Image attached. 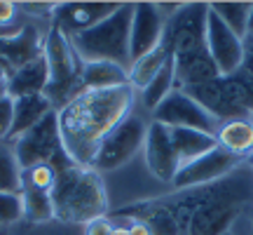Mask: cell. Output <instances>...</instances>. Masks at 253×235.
<instances>
[{
  "mask_svg": "<svg viewBox=\"0 0 253 235\" xmlns=\"http://www.w3.org/2000/svg\"><path fill=\"white\" fill-rule=\"evenodd\" d=\"M129 85V71L110 61H89L82 68V92L115 90Z\"/></svg>",
  "mask_w": 253,
  "mask_h": 235,
  "instance_id": "d6986e66",
  "label": "cell"
},
{
  "mask_svg": "<svg viewBox=\"0 0 253 235\" xmlns=\"http://www.w3.org/2000/svg\"><path fill=\"white\" fill-rule=\"evenodd\" d=\"M24 219V200L21 193H0V226L14 224Z\"/></svg>",
  "mask_w": 253,
  "mask_h": 235,
  "instance_id": "4316f807",
  "label": "cell"
},
{
  "mask_svg": "<svg viewBox=\"0 0 253 235\" xmlns=\"http://www.w3.org/2000/svg\"><path fill=\"white\" fill-rule=\"evenodd\" d=\"M171 144L173 151H176V158L178 163L188 165L192 160L202 158L204 153L213 151L218 146L216 136L207 134V132H197V129H183V127H173L171 129Z\"/></svg>",
  "mask_w": 253,
  "mask_h": 235,
  "instance_id": "ac0fdd59",
  "label": "cell"
},
{
  "mask_svg": "<svg viewBox=\"0 0 253 235\" xmlns=\"http://www.w3.org/2000/svg\"><path fill=\"white\" fill-rule=\"evenodd\" d=\"M47 82H49V66H47L45 52H42L40 57L31 59L28 63L12 71V75L7 80V94L12 99L31 97V94H45Z\"/></svg>",
  "mask_w": 253,
  "mask_h": 235,
  "instance_id": "2e32d148",
  "label": "cell"
},
{
  "mask_svg": "<svg viewBox=\"0 0 253 235\" xmlns=\"http://www.w3.org/2000/svg\"><path fill=\"white\" fill-rule=\"evenodd\" d=\"M249 120H251V125H253V113H251V118H249Z\"/></svg>",
  "mask_w": 253,
  "mask_h": 235,
  "instance_id": "f35d334b",
  "label": "cell"
},
{
  "mask_svg": "<svg viewBox=\"0 0 253 235\" xmlns=\"http://www.w3.org/2000/svg\"><path fill=\"white\" fill-rule=\"evenodd\" d=\"M52 202L54 219L66 224H91L108 212V195L101 174L75 163L56 172Z\"/></svg>",
  "mask_w": 253,
  "mask_h": 235,
  "instance_id": "3957f363",
  "label": "cell"
},
{
  "mask_svg": "<svg viewBox=\"0 0 253 235\" xmlns=\"http://www.w3.org/2000/svg\"><path fill=\"white\" fill-rule=\"evenodd\" d=\"M9 75H12V73H9V68H7V66H5L2 61H0V82H7Z\"/></svg>",
  "mask_w": 253,
  "mask_h": 235,
  "instance_id": "d6a6232c",
  "label": "cell"
},
{
  "mask_svg": "<svg viewBox=\"0 0 253 235\" xmlns=\"http://www.w3.org/2000/svg\"><path fill=\"white\" fill-rule=\"evenodd\" d=\"M12 122H14V99L5 97V99H0V141L9 139Z\"/></svg>",
  "mask_w": 253,
  "mask_h": 235,
  "instance_id": "83f0119b",
  "label": "cell"
},
{
  "mask_svg": "<svg viewBox=\"0 0 253 235\" xmlns=\"http://www.w3.org/2000/svg\"><path fill=\"white\" fill-rule=\"evenodd\" d=\"M249 221H251V226H253V207L249 209Z\"/></svg>",
  "mask_w": 253,
  "mask_h": 235,
  "instance_id": "74e56055",
  "label": "cell"
},
{
  "mask_svg": "<svg viewBox=\"0 0 253 235\" xmlns=\"http://www.w3.org/2000/svg\"><path fill=\"white\" fill-rule=\"evenodd\" d=\"M246 167H251V170H253V153L246 158Z\"/></svg>",
  "mask_w": 253,
  "mask_h": 235,
  "instance_id": "8d00e7d4",
  "label": "cell"
},
{
  "mask_svg": "<svg viewBox=\"0 0 253 235\" xmlns=\"http://www.w3.org/2000/svg\"><path fill=\"white\" fill-rule=\"evenodd\" d=\"M14 12H17V5H14V2H5V0H0V26L9 24V21L14 19Z\"/></svg>",
  "mask_w": 253,
  "mask_h": 235,
  "instance_id": "4dcf8cb0",
  "label": "cell"
},
{
  "mask_svg": "<svg viewBox=\"0 0 253 235\" xmlns=\"http://www.w3.org/2000/svg\"><path fill=\"white\" fill-rule=\"evenodd\" d=\"M45 59L49 66V82H47L45 97L52 101V106H66L82 92V68L84 61L75 52L71 38L61 33L59 28H49L45 38Z\"/></svg>",
  "mask_w": 253,
  "mask_h": 235,
  "instance_id": "5b68a950",
  "label": "cell"
},
{
  "mask_svg": "<svg viewBox=\"0 0 253 235\" xmlns=\"http://www.w3.org/2000/svg\"><path fill=\"white\" fill-rule=\"evenodd\" d=\"M249 33H253V5H251V17H249Z\"/></svg>",
  "mask_w": 253,
  "mask_h": 235,
  "instance_id": "d590c367",
  "label": "cell"
},
{
  "mask_svg": "<svg viewBox=\"0 0 253 235\" xmlns=\"http://www.w3.org/2000/svg\"><path fill=\"white\" fill-rule=\"evenodd\" d=\"M126 231H129V235H153L150 228L145 226L143 221H131V226L126 228Z\"/></svg>",
  "mask_w": 253,
  "mask_h": 235,
  "instance_id": "1f68e13d",
  "label": "cell"
},
{
  "mask_svg": "<svg viewBox=\"0 0 253 235\" xmlns=\"http://www.w3.org/2000/svg\"><path fill=\"white\" fill-rule=\"evenodd\" d=\"M145 132H148V125H145L138 116H131V113H129V116L101 141L99 151H96L94 160H91V170H96V172H113V170L126 165L143 148Z\"/></svg>",
  "mask_w": 253,
  "mask_h": 235,
  "instance_id": "ba28073f",
  "label": "cell"
},
{
  "mask_svg": "<svg viewBox=\"0 0 253 235\" xmlns=\"http://www.w3.org/2000/svg\"><path fill=\"white\" fill-rule=\"evenodd\" d=\"M143 153H145V165L155 179L164 181V183H171L176 172L181 170V163L176 158L171 144V129L162 122H150L148 132H145V141H143Z\"/></svg>",
  "mask_w": 253,
  "mask_h": 235,
  "instance_id": "5bb4252c",
  "label": "cell"
},
{
  "mask_svg": "<svg viewBox=\"0 0 253 235\" xmlns=\"http://www.w3.org/2000/svg\"><path fill=\"white\" fill-rule=\"evenodd\" d=\"M118 7L120 2H63V5H56L52 12V26L73 38L96 26Z\"/></svg>",
  "mask_w": 253,
  "mask_h": 235,
  "instance_id": "9a60e30c",
  "label": "cell"
},
{
  "mask_svg": "<svg viewBox=\"0 0 253 235\" xmlns=\"http://www.w3.org/2000/svg\"><path fill=\"white\" fill-rule=\"evenodd\" d=\"M242 165H246L244 158L232 155L230 151L216 146L213 151L204 153L202 158L183 165L181 170L176 172V176H173L171 186L176 190L202 188V186H209V183H213V181L225 179L227 174H232L235 170H239Z\"/></svg>",
  "mask_w": 253,
  "mask_h": 235,
  "instance_id": "30bf717a",
  "label": "cell"
},
{
  "mask_svg": "<svg viewBox=\"0 0 253 235\" xmlns=\"http://www.w3.org/2000/svg\"><path fill=\"white\" fill-rule=\"evenodd\" d=\"M21 200H24V219L33 224H45L54 219V202L49 190L21 188Z\"/></svg>",
  "mask_w": 253,
  "mask_h": 235,
  "instance_id": "cb8c5ba5",
  "label": "cell"
},
{
  "mask_svg": "<svg viewBox=\"0 0 253 235\" xmlns=\"http://www.w3.org/2000/svg\"><path fill=\"white\" fill-rule=\"evenodd\" d=\"M54 183H56V170L52 165H36V167L21 170V188H40L52 193Z\"/></svg>",
  "mask_w": 253,
  "mask_h": 235,
  "instance_id": "484cf974",
  "label": "cell"
},
{
  "mask_svg": "<svg viewBox=\"0 0 253 235\" xmlns=\"http://www.w3.org/2000/svg\"><path fill=\"white\" fill-rule=\"evenodd\" d=\"M54 106L47 99L45 94H31V97H19L14 99V122H12V132H9V141H14L19 136L33 129V127L47 116L52 113Z\"/></svg>",
  "mask_w": 253,
  "mask_h": 235,
  "instance_id": "e0dca14e",
  "label": "cell"
},
{
  "mask_svg": "<svg viewBox=\"0 0 253 235\" xmlns=\"http://www.w3.org/2000/svg\"><path fill=\"white\" fill-rule=\"evenodd\" d=\"M134 90H87L56 111L59 134L66 155L75 165L91 167L101 141L131 113Z\"/></svg>",
  "mask_w": 253,
  "mask_h": 235,
  "instance_id": "6da1fadb",
  "label": "cell"
},
{
  "mask_svg": "<svg viewBox=\"0 0 253 235\" xmlns=\"http://www.w3.org/2000/svg\"><path fill=\"white\" fill-rule=\"evenodd\" d=\"M113 228L115 226H110V221L103 217V219H96V221L87 224L84 235H113Z\"/></svg>",
  "mask_w": 253,
  "mask_h": 235,
  "instance_id": "f1b7e54d",
  "label": "cell"
},
{
  "mask_svg": "<svg viewBox=\"0 0 253 235\" xmlns=\"http://www.w3.org/2000/svg\"><path fill=\"white\" fill-rule=\"evenodd\" d=\"M169 59H171V52H169V47L164 45V43L157 47V50L148 52L145 57L136 59V61L131 63V68H129V87L143 92L155 75L162 71V66L169 61Z\"/></svg>",
  "mask_w": 253,
  "mask_h": 235,
  "instance_id": "44dd1931",
  "label": "cell"
},
{
  "mask_svg": "<svg viewBox=\"0 0 253 235\" xmlns=\"http://www.w3.org/2000/svg\"><path fill=\"white\" fill-rule=\"evenodd\" d=\"M188 235H225L253 207V170L242 165L188 200Z\"/></svg>",
  "mask_w": 253,
  "mask_h": 235,
  "instance_id": "7a4b0ae2",
  "label": "cell"
},
{
  "mask_svg": "<svg viewBox=\"0 0 253 235\" xmlns=\"http://www.w3.org/2000/svg\"><path fill=\"white\" fill-rule=\"evenodd\" d=\"M173 90H176V71H173V59H169L162 66V71L157 73L153 80H150V85L143 90V97H141L143 106L155 111Z\"/></svg>",
  "mask_w": 253,
  "mask_h": 235,
  "instance_id": "603a6c76",
  "label": "cell"
},
{
  "mask_svg": "<svg viewBox=\"0 0 253 235\" xmlns=\"http://www.w3.org/2000/svg\"><path fill=\"white\" fill-rule=\"evenodd\" d=\"M113 235H129L126 228H113Z\"/></svg>",
  "mask_w": 253,
  "mask_h": 235,
  "instance_id": "e575fe53",
  "label": "cell"
},
{
  "mask_svg": "<svg viewBox=\"0 0 253 235\" xmlns=\"http://www.w3.org/2000/svg\"><path fill=\"white\" fill-rule=\"evenodd\" d=\"M5 97H9L7 94V82H0V99H5Z\"/></svg>",
  "mask_w": 253,
  "mask_h": 235,
  "instance_id": "836d02e7",
  "label": "cell"
},
{
  "mask_svg": "<svg viewBox=\"0 0 253 235\" xmlns=\"http://www.w3.org/2000/svg\"><path fill=\"white\" fill-rule=\"evenodd\" d=\"M12 153H14L21 170L36 167V165H52L56 172H59L63 167L73 165V160L63 151L56 111L47 113L33 129H28L19 139H14Z\"/></svg>",
  "mask_w": 253,
  "mask_h": 235,
  "instance_id": "8992f818",
  "label": "cell"
},
{
  "mask_svg": "<svg viewBox=\"0 0 253 235\" xmlns=\"http://www.w3.org/2000/svg\"><path fill=\"white\" fill-rule=\"evenodd\" d=\"M225 235H232V233H225Z\"/></svg>",
  "mask_w": 253,
  "mask_h": 235,
  "instance_id": "ab89813d",
  "label": "cell"
},
{
  "mask_svg": "<svg viewBox=\"0 0 253 235\" xmlns=\"http://www.w3.org/2000/svg\"><path fill=\"white\" fill-rule=\"evenodd\" d=\"M183 92L190 94L209 116L216 118L218 125L230 122V120H249L251 118V111L246 106L242 87L235 75H218L213 80L188 87Z\"/></svg>",
  "mask_w": 253,
  "mask_h": 235,
  "instance_id": "52a82bcc",
  "label": "cell"
},
{
  "mask_svg": "<svg viewBox=\"0 0 253 235\" xmlns=\"http://www.w3.org/2000/svg\"><path fill=\"white\" fill-rule=\"evenodd\" d=\"M0 193H21V167L5 141H0Z\"/></svg>",
  "mask_w": 253,
  "mask_h": 235,
  "instance_id": "d4e9b609",
  "label": "cell"
},
{
  "mask_svg": "<svg viewBox=\"0 0 253 235\" xmlns=\"http://www.w3.org/2000/svg\"><path fill=\"white\" fill-rule=\"evenodd\" d=\"M164 28H167V19L155 2H136L134 17H131V33H129L131 63L162 45Z\"/></svg>",
  "mask_w": 253,
  "mask_h": 235,
  "instance_id": "4fadbf2b",
  "label": "cell"
},
{
  "mask_svg": "<svg viewBox=\"0 0 253 235\" xmlns=\"http://www.w3.org/2000/svg\"><path fill=\"white\" fill-rule=\"evenodd\" d=\"M131 17H134V5L120 2V7L110 17L73 36L71 43L82 61H110L129 71L131 68V55H129Z\"/></svg>",
  "mask_w": 253,
  "mask_h": 235,
  "instance_id": "277c9868",
  "label": "cell"
},
{
  "mask_svg": "<svg viewBox=\"0 0 253 235\" xmlns=\"http://www.w3.org/2000/svg\"><path fill=\"white\" fill-rule=\"evenodd\" d=\"M153 120L167 125L169 129L183 127V129H197V132H207V134H213V136H216L218 127H220L216 118L209 116L207 111L183 90H173L153 111Z\"/></svg>",
  "mask_w": 253,
  "mask_h": 235,
  "instance_id": "8fae6325",
  "label": "cell"
},
{
  "mask_svg": "<svg viewBox=\"0 0 253 235\" xmlns=\"http://www.w3.org/2000/svg\"><path fill=\"white\" fill-rule=\"evenodd\" d=\"M216 141L220 148H225L232 155H239V158L246 160L253 153L251 120H230V122H223L216 132Z\"/></svg>",
  "mask_w": 253,
  "mask_h": 235,
  "instance_id": "ffe728a7",
  "label": "cell"
},
{
  "mask_svg": "<svg viewBox=\"0 0 253 235\" xmlns=\"http://www.w3.org/2000/svg\"><path fill=\"white\" fill-rule=\"evenodd\" d=\"M207 2H188L167 19L164 45L173 55H185L207 47Z\"/></svg>",
  "mask_w": 253,
  "mask_h": 235,
  "instance_id": "9c48e42d",
  "label": "cell"
},
{
  "mask_svg": "<svg viewBox=\"0 0 253 235\" xmlns=\"http://www.w3.org/2000/svg\"><path fill=\"white\" fill-rule=\"evenodd\" d=\"M251 5L253 2H211L209 7L218 19L225 24L232 33L244 40L249 36V17H251Z\"/></svg>",
  "mask_w": 253,
  "mask_h": 235,
  "instance_id": "7402d4cb",
  "label": "cell"
},
{
  "mask_svg": "<svg viewBox=\"0 0 253 235\" xmlns=\"http://www.w3.org/2000/svg\"><path fill=\"white\" fill-rule=\"evenodd\" d=\"M242 71L249 73L253 78V33L244 38V61H242Z\"/></svg>",
  "mask_w": 253,
  "mask_h": 235,
  "instance_id": "f546056e",
  "label": "cell"
},
{
  "mask_svg": "<svg viewBox=\"0 0 253 235\" xmlns=\"http://www.w3.org/2000/svg\"><path fill=\"white\" fill-rule=\"evenodd\" d=\"M207 50L220 75H232L242 68L244 61V40L232 33L230 28L218 19V14L209 7L207 14Z\"/></svg>",
  "mask_w": 253,
  "mask_h": 235,
  "instance_id": "7c38bea8",
  "label": "cell"
}]
</instances>
